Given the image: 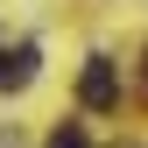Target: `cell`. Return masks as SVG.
<instances>
[{"mask_svg":"<svg viewBox=\"0 0 148 148\" xmlns=\"http://www.w3.org/2000/svg\"><path fill=\"white\" fill-rule=\"evenodd\" d=\"M78 99H85V113H113V106H120V71L106 57H92L85 78H78Z\"/></svg>","mask_w":148,"mask_h":148,"instance_id":"cell-1","label":"cell"},{"mask_svg":"<svg viewBox=\"0 0 148 148\" xmlns=\"http://www.w3.org/2000/svg\"><path fill=\"white\" fill-rule=\"evenodd\" d=\"M35 64H42V49H35V42L0 49V92H28V85H35Z\"/></svg>","mask_w":148,"mask_h":148,"instance_id":"cell-2","label":"cell"},{"mask_svg":"<svg viewBox=\"0 0 148 148\" xmlns=\"http://www.w3.org/2000/svg\"><path fill=\"white\" fill-rule=\"evenodd\" d=\"M49 148H92V141H85V127H78V120H64L57 134H49Z\"/></svg>","mask_w":148,"mask_h":148,"instance_id":"cell-3","label":"cell"}]
</instances>
